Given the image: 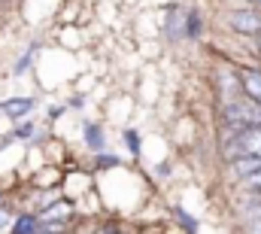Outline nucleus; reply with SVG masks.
Returning <instances> with one entry per match:
<instances>
[{
	"mask_svg": "<svg viewBox=\"0 0 261 234\" xmlns=\"http://www.w3.org/2000/svg\"><path fill=\"white\" fill-rule=\"evenodd\" d=\"M255 49H258V55H261V31L255 34Z\"/></svg>",
	"mask_w": 261,
	"mask_h": 234,
	"instance_id": "4468645a",
	"label": "nucleus"
},
{
	"mask_svg": "<svg viewBox=\"0 0 261 234\" xmlns=\"http://www.w3.org/2000/svg\"><path fill=\"white\" fill-rule=\"evenodd\" d=\"M125 143H128V149L134 152V155L140 152V137H137L134 131H125Z\"/></svg>",
	"mask_w": 261,
	"mask_h": 234,
	"instance_id": "f8f14e48",
	"label": "nucleus"
},
{
	"mask_svg": "<svg viewBox=\"0 0 261 234\" xmlns=\"http://www.w3.org/2000/svg\"><path fill=\"white\" fill-rule=\"evenodd\" d=\"M97 165H100V168H116V165H119V158H116V155H107V158H100Z\"/></svg>",
	"mask_w": 261,
	"mask_h": 234,
	"instance_id": "ddd939ff",
	"label": "nucleus"
},
{
	"mask_svg": "<svg viewBox=\"0 0 261 234\" xmlns=\"http://www.w3.org/2000/svg\"><path fill=\"white\" fill-rule=\"evenodd\" d=\"M237 155H261V125H249L243 128L234 140H231Z\"/></svg>",
	"mask_w": 261,
	"mask_h": 234,
	"instance_id": "7ed1b4c3",
	"label": "nucleus"
},
{
	"mask_svg": "<svg viewBox=\"0 0 261 234\" xmlns=\"http://www.w3.org/2000/svg\"><path fill=\"white\" fill-rule=\"evenodd\" d=\"M37 228H40V222H37L34 216H18V222H15V231H18V234L37 231Z\"/></svg>",
	"mask_w": 261,
	"mask_h": 234,
	"instance_id": "9d476101",
	"label": "nucleus"
},
{
	"mask_svg": "<svg viewBox=\"0 0 261 234\" xmlns=\"http://www.w3.org/2000/svg\"><path fill=\"white\" fill-rule=\"evenodd\" d=\"M34 110V98H9L0 104V113H6L9 119H24Z\"/></svg>",
	"mask_w": 261,
	"mask_h": 234,
	"instance_id": "39448f33",
	"label": "nucleus"
},
{
	"mask_svg": "<svg viewBox=\"0 0 261 234\" xmlns=\"http://www.w3.org/2000/svg\"><path fill=\"white\" fill-rule=\"evenodd\" d=\"M222 122L231 128V137H237L243 128L249 125H261V104H255L252 98H240V101H228L225 104V113H222Z\"/></svg>",
	"mask_w": 261,
	"mask_h": 234,
	"instance_id": "f257e3e1",
	"label": "nucleus"
},
{
	"mask_svg": "<svg viewBox=\"0 0 261 234\" xmlns=\"http://www.w3.org/2000/svg\"><path fill=\"white\" fill-rule=\"evenodd\" d=\"M258 168H261V155H237V158L231 161V171L240 176V179L249 176V174H255Z\"/></svg>",
	"mask_w": 261,
	"mask_h": 234,
	"instance_id": "423d86ee",
	"label": "nucleus"
},
{
	"mask_svg": "<svg viewBox=\"0 0 261 234\" xmlns=\"http://www.w3.org/2000/svg\"><path fill=\"white\" fill-rule=\"evenodd\" d=\"M249 3H252V6H258V9H261V0H249Z\"/></svg>",
	"mask_w": 261,
	"mask_h": 234,
	"instance_id": "2eb2a0df",
	"label": "nucleus"
},
{
	"mask_svg": "<svg viewBox=\"0 0 261 234\" xmlns=\"http://www.w3.org/2000/svg\"><path fill=\"white\" fill-rule=\"evenodd\" d=\"M240 82H243V95L252 98L255 104H261V70L243 67V70H240Z\"/></svg>",
	"mask_w": 261,
	"mask_h": 234,
	"instance_id": "20e7f679",
	"label": "nucleus"
},
{
	"mask_svg": "<svg viewBox=\"0 0 261 234\" xmlns=\"http://www.w3.org/2000/svg\"><path fill=\"white\" fill-rule=\"evenodd\" d=\"M85 137H88V146L91 149H100L103 146V134H100L97 125H85Z\"/></svg>",
	"mask_w": 261,
	"mask_h": 234,
	"instance_id": "6e6552de",
	"label": "nucleus"
},
{
	"mask_svg": "<svg viewBox=\"0 0 261 234\" xmlns=\"http://www.w3.org/2000/svg\"><path fill=\"white\" fill-rule=\"evenodd\" d=\"M73 213V204H67V201H61V204H55V207H49L46 213H43V222H61V219H67Z\"/></svg>",
	"mask_w": 261,
	"mask_h": 234,
	"instance_id": "0eeeda50",
	"label": "nucleus"
},
{
	"mask_svg": "<svg viewBox=\"0 0 261 234\" xmlns=\"http://www.w3.org/2000/svg\"><path fill=\"white\" fill-rule=\"evenodd\" d=\"M243 189H246L249 195H261V168L255 171V174L243 176Z\"/></svg>",
	"mask_w": 261,
	"mask_h": 234,
	"instance_id": "1a4fd4ad",
	"label": "nucleus"
},
{
	"mask_svg": "<svg viewBox=\"0 0 261 234\" xmlns=\"http://www.w3.org/2000/svg\"><path fill=\"white\" fill-rule=\"evenodd\" d=\"M186 34H189V37H197V34H200V15H197V12H192V15H189Z\"/></svg>",
	"mask_w": 261,
	"mask_h": 234,
	"instance_id": "9b49d317",
	"label": "nucleus"
},
{
	"mask_svg": "<svg viewBox=\"0 0 261 234\" xmlns=\"http://www.w3.org/2000/svg\"><path fill=\"white\" fill-rule=\"evenodd\" d=\"M225 21H228V28L234 34H243V37H255L261 31V12H258V6H252V3L246 9H231L225 15Z\"/></svg>",
	"mask_w": 261,
	"mask_h": 234,
	"instance_id": "f03ea898",
	"label": "nucleus"
}]
</instances>
